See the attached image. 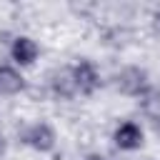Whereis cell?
I'll use <instances>...</instances> for the list:
<instances>
[{
    "instance_id": "obj_1",
    "label": "cell",
    "mask_w": 160,
    "mask_h": 160,
    "mask_svg": "<svg viewBox=\"0 0 160 160\" xmlns=\"http://www.w3.org/2000/svg\"><path fill=\"white\" fill-rule=\"evenodd\" d=\"M112 85H115V90H120L122 95H128V98H138V100L152 88L148 72H145L142 68H138V65H128V68H122L120 72H115Z\"/></svg>"
},
{
    "instance_id": "obj_2",
    "label": "cell",
    "mask_w": 160,
    "mask_h": 160,
    "mask_svg": "<svg viewBox=\"0 0 160 160\" xmlns=\"http://www.w3.org/2000/svg\"><path fill=\"white\" fill-rule=\"evenodd\" d=\"M70 72H72V78H75V85H78V92H82V95H92L98 88H100V70L95 68V62L92 60H88V58H80L72 68H70Z\"/></svg>"
},
{
    "instance_id": "obj_3",
    "label": "cell",
    "mask_w": 160,
    "mask_h": 160,
    "mask_svg": "<svg viewBox=\"0 0 160 160\" xmlns=\"http://www.w3.org/2000/svg\"><path fill=\"white\" fill-rule=\"evenodd\" d=\"M20 140H22L28 148L38 150V152H50V150L55 148V130H52L48 122H32L30 128L22 130Z\"/></svg>"
},
{
    "instance_id": "obj_4",
    "label": "cell",
    "mask_w": 160,
    "mask_h": 160,
    "mask_svg": "<svg viewBox=\"0 0 160 160\" xmlns=\"http://www.w3.org/2000/svg\"><path fill=\"white\" fill-rule=\"evenodd\" d=\"M38 55H40V48H38V42L32 38H28V35H15L12 38V42H10V58H12L15 65L28 68V65H32L38 60Z\"/></svg>"
},
{
    "instance_id": "obj_5",
    "label": "cell",
    "mask_w": 160,
    "mask_h": 160,
    "mask_svg": "<svg viewBox=\"0 0 160 160\" xmlns=\"http://www.w3.org/2000/svg\"><path fill=\"white\" fill-rule=\"evenodd\" d=\"M112 142H115V148H120V150H138V148L142 145V128H140L138 122H132V120H125V122H120V125L115 128Z\"/></svg>"
},
{
    "instance_id": "obj_6",
    "label": "cell",
    "mask_w": 160,
    "mask_h": 160,
    "mask_svg": "<svg viewBox=\"0 0 160 160\" xmlns=\"http://www.w3.org/2000/svg\"><path fill=\"white\" fill-rule=\"evenodd\" d=\"M48 85H50V92H52L55 98H60V100H70V98H75V92H78V85H75V78H72L70 68H62V70L50 72Z\"/></svg>"
},
{
    "instance_id": "obj_7",
    "label": "cell",
    "mask_w": 160,
    "mask_h": 160,
    "mask_svg": "<svg viewBox=\"0 0 160 160\" xmlns=\"http://www.w3.org/2000/svg\"><path fill=\"white\" fill-rule=\"evenodd\" d=\"M25 90V78L15 65L0 62V95H18Z\"/></svg>"
},
{
    "instance_id": "obj_8",
    "label": "cell",
    "mask_w": 160,
    "mask_h": 160,
    "mask_svg": "<svg viewBox=\"0 0 160 160\" xmlns=\"http://www.w3.org/2000/svg\"><path fill=\"white\" fill-rule=\"evenodd\" d=\"M5 148H8V142H5V138H2V132H0V158L5 155Z\"/></svg>"
},
{
    "instance_id": "obj_9",
    "label": "cell",
    "mask_w": 160,
    "mask_h": 160,
    "mask_svg": "<svg viewBox=\"0 0 160 160\" xmlns=\"http://www.w3.org/2000/svg\"><path fill=\"white\" fill-rule=\"evenodd\" d=\"M85 160H108V158H102V155H88Z\"/></svg>"
},
{
    "instance_id": "obj_10",
    "label": "cell",
    "mask_w": 160,
    "mask_h": 160,
    "mask_svg": "<svg viewBox=\"0 0 160 160\" xmlns=\"http://www.w3.org/2000/svg\"><path fill=\"white\" fill-rule=\"evenodd\" d=\"M155 28H158V30H160V10H158V12H155Z\"/></svg>"
}]
</instances>
